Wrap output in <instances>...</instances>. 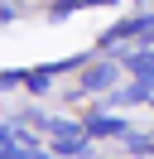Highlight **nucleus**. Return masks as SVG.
Instances as JSON below:
<instances>
[{
	"mask_svg": "<svg viewBox=\"0 0 154 159\" xmlns=\"http://www.w3.org/2000/svg\"><path fill=\"white\" fill-rule=\"evenodd\" d=\"M24 82V72H0V92H10V87H19Z\"/></svg>",
	"mask_w": 154,
	"mask_h": 159,
	"instance_id": "423d86ee",
	"label": "nucleus"
},
{
	"mask_svg": "<svg viewBox=\"0 0 154 159\" xmlns=\"http://www.w3.org/2000/svg\"><path fill=\"white\" fill-rule=\"evenodd\" d=\"M125 149L130 154H154V140L149 135H125Z\"/></svg>",
	"mask_w": 154,
	"mask_h": 159,
	"instance_id": "20e7f679",
	"label": "nucleus"
},
{
	"mask_svg": "<svg viewBox=\"0 0 154 159\" xmlns=\"http://www.w3.org/2000/svg\"><path fill=\"white\" fill-rule=\"evenodd\" d=\"M82 5H116V0H82Z\"/></svg>",
	"mask_w": 154,
	"mask_h": 159,
	"instance_id": "0eeeda50",
	"label": "nucleus"
},
{
	"mask_svg": "<svg viewBox=\"0 0 154 159\" xmlns=\"http://www.w3.org/2000/svg\"><path fill=\"white\" fill-rule=\"evenodd\" d=\"M125 68H130L140 82H149V87H154V48H140V53H130V58H125Z\"/></svg>",
	"mask_w": 154,
	"mask_h": 159,
	"instance_id": "f257e3e1",
	"label": "nucleus"
},
{
	"mask_svg": "<svg viewBox=\"0 0 154 159\" xmlns=\"http://www.w3.org/2000/svg\"><path fill=\"white\" fill-rule=\"evenodd\" d=\"M116 72H120V68H111V63H101V68L82 72V87H87V92H106V87L116 82Z\"/></svg>",
	"mask_w": 154,
	"mask_h": 159,
	"instance_id": "f03ea898",
	"label": "nucleus"
},
{
	"mask_svg": "<svg viewBox=\"0 0 154 159\" xmlns=\"http://www.w3.org/2000/svg\"><path fill=\"white\" fill-rule=\"evenodd\" d=\"M87 135H125V125L116 116H92L87 120Z\"/></svg>",
	"mask_w": 154,
	"mask_h": 159,
	"instance_id": "7ed1b4c3",
	"label": "nucleus"
},
{
	"mask_svg": "<svg viewBox=\"0 0 154 159\" xmlns=\"http://www.w3.org/2000/svg\"><path fill=\"white\" fill-rule=\"evenodd\" d=\"M48 77H53L48 68H43V72H29V77H24V87H29V92H43V87H48Z\"/></svg>",
	"mask_w": 154,
	"mask_h": 159,
	"instance_id": "39448f33",
	"label": "nucleus"
},
{
	"mask_svg": "<svg viewBox=\"0 0 154 159\" xmlns=\"http://www.w3.org/2000/svg\"><path fill=\"white\" fill-rule=\"evenodd\" d=\"M149 106H154V97H149Z\"/></svg>",
	"mask_w": 154,
	"mask_h": 159,
	"instance_id": "1a4fd4ad",
	"label": "nucleus"
},
{
	"mask_svg": "<svg viewBox=\"0 0 154 159\" xmlns=\"http://www.w3.org/2000/svg\"><path fill=\"white\" fill-rule=\"evenodd\" d=\"M140 5H149V0H140Z\"/></svg>",
	"mask_w": 154,
	"mask_h": 159,
	"instance_id": "6e6552de",
	"label": "nucleus"
}]
</instances>
